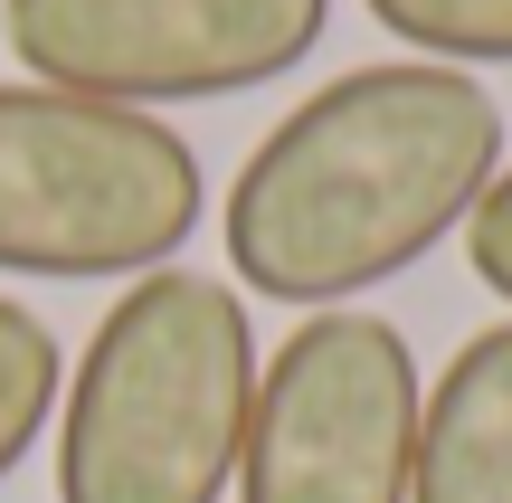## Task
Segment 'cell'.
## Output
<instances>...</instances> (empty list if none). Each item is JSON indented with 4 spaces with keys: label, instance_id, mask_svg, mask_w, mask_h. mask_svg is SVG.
I'll use <instances>...</instances> for the list:
<instances>
[{
    "label": "cell",
    "instance_id": "5",
    "mask_svg": "<svg viewBox=\"0 0 512 503\" xmlns=\"http://www.w3.org/2000/svg\"><path fill=\"white\" fill-rule=\"evenodd\" d=\"M29 86L95 105H200L294 76L332 29V0H0Z\"/></svg>",
    "mask_w": 512,
    "mask_h": 503
},
{
    "label": "cell",
    "instance_id": "6",
    "mask_svg": "<svg viewBox=\"0 0 512 503\" xmlns=\"http://www.w3.org/2000/svg\"><path fill=\"white\" fill-rule=\"evenodd\" d=\"M408 503H512V314L484 323L418 399Z\"/></svg>",
    "mask_w": 512,
    "mask_h": 503
},
{
    "label": "cell",
    "instance_id": "1",
    "mask_svg": "<svg viewBox=\"0 0 512 503\" xmlns=\"http://www.w3.org/2000/svg\"><path fill=\"white\" fill-rule=\"evenodd\" d=\"M503 171V105L484 76L389 57L313 86L247 171L228 181L219 238L238 285L275 304H361L465 238L484 181Z\"/></svg>",
    "mask_w": 512,
    "mask_h": 503
},
{
    "label": "cell",
    "instance_id": "2",
    "mask_svg": "<svg viewBox=\"0 0 512 503\" xmlns=\"http://www.w3.org/2000/svg\"><path fill=\"white\" fill-rule=\"evenodd\" d=\"M256 409L238 285L152 266L105 304L57 390V503H219Z\"/></svg>",
    "mask_w": 512,
    "mask_h": 503
},
{
    "label": "cell",
    "instance_id": "8",
    "mask_svg": "<svg viewBox=\"0 0 512 503\" xmlns=\"http://www.w3.org/2000/svg\"><path fill=\"white\" fill-rule=\"evenodd\" d=\"M427 67H512V0H361Z\"/></svg>",
    "mask_w": 512,
    "mask_h": 503
},
{
    "label": "cell",
    "instance_id": "3",
    "mask_svg": "<svg viewBox=\"0 0 512 503\" xmlns=\"http://www.w3.org/2000/svg\"><path fill=\"white\" fill-rule=\"evenodd\" d=\"M200 152L133 105L0 86V276L105 285L152 276L200 238Z\"/></svg>",
    "mask_w": 512,
    "mask_h": 503
},
{
    "label": "cell",
    "instance_id": "9",
    "mask_svg": "<svg viewBox=\"0 0 512 503\" xmlns=\"http://www.w3.org/2000/svg\"><path fill=\"white\" fill-rule=\"evenodd\" d=\"M465 257H475V276L512 304V162L494 171V181H484L475 219H465Z\"/></svg>",
    "mask_w": 512,
    "mask_h": 503
},
{
    "label": "cell",
    "instance_id": "4",
    "mask_svg": "<svg viewBox=\"0 0 512 503\" xmlns=\"http://www.w3.org/2000/svg\"><path fill=\"white\" fill-rule=\"evenodd\" d=\"M418 352L399 323L332 304L256 361L238 503H408L418 475Z\"/></svg>",
    "mask_w": 512,
    "mask_h": 503
},
{
    "label": "cell",
    "instance_id": "7",
    "mask_svg": "<svg viewBox=\"0 0 512 503\" xmlns=\"http://www.w3.org/2000/svg\"><path fill=\"white\" fill-rule=\"evenodd\" d=\"M57 390H67L57 333L29 314V304H10V295H0V485H10V466L38 447V428H48Z\"/></svg>",
    "mask_w": 512,
    "mask_h": 503
}]
</instances>
